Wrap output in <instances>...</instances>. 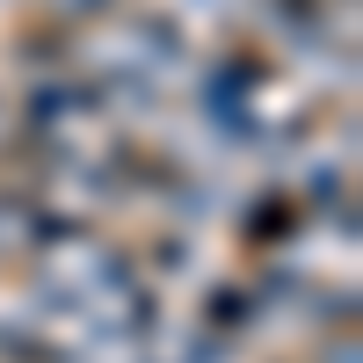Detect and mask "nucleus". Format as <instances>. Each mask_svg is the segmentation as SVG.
<instances>
[{"label":"nucleus","instance_id":"f257e3e1","mask_svg":"<svg viewBox=\"0 0 363 363\" xmlns=\"http://www.w3.org/2000/svg\"><path fill=\"white\" fill-rule=\"evenodd\" d=\"M320 363H363V349H356V342H342V349H327Z\"/></svg>","mask_w":363,"mask_h":363}]
</instances>
